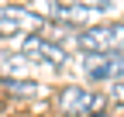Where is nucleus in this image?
Segmentation results:
<instances>
[{
  "label": "nucleus",
  "mask_w": 124,
  "mask_h": 117,
  "mask_svg": "<svg viewBox=\"0 0 124 117\" xmlns=\"http://www.w3.org/2000/svg\"><path fill=\"white\" fill-rule=\"evenodd\" d=\"M45 28V17L28 4H0V38H24L38 35Z\"/></svg>",
  "instance_id": "20e7f679"
},
{
  "label": "nucleus",
  "mask_w": 124,
  "mask_h": 117,
  "mask_svg": "<svg viewBox=\"0 0 124 117\" xmlns=\"http://www.w3.org/2000/svg\"><path fill=\"white\" fill-rule=\"evenodd\" d=\"M52 103L59 117H107V110H110L103 93L90 90V86H59L52 93Z\"/></svg>",
  "instance_id": "7ed1b4c3"
},
{
  "label": "nucleus",
  "mask_w": 124,
  "mask_h": 117,
  "mask_svg": "<svg viewBox=\"0 0 124 117\" xmlns=\"http://www.w3.org/2000/svg\"><path fill=\"white\" fill-rule=\"evenodd\" d=\"M79 72L86 83L124 79V55H79Z\"/></svg>",
  "instance_id": "39448f33"
},
{
  "label": "nucleus",
  "mask_w": 124,
  "mask_h": 117,
  "mask_svg": "<svg viewBox=\"0 0 124 117\" xmlns=\"http://www.w3.org/2000/svg\"><path fill=\"white\" fill-rule=\"evenodd\" d=\"M17 52H21L24 62L35 69V76L38 72H66V66H69V48L62 45V41L41 35V31L17 38Z\"/></svg>",
  "instance_id": "f257e3e1"
},
{
  "label": "nucleus",
  "mask_w": 124,
  "mask_h": 117,
  "mask_svg": "<svg viewBox=\"0 0 124 117\" xmlns=\"http://www.w3.org/2000/svg\"><path fill=\"white\" fill-rule=\"evenodd\" d=\"M72 48L79 55H124V21H100L72 31Z\"/></svg>",
  "instance_id": "f03ea898"
},
{
  "label": "nucleus",
  "mask_w": 124,
  "mask_h": 117,
  "mask_svg": "<svg viewBox=\"0 0 124 117\" xmlns=\"http://www.w3.org/2000/svg\"><path fill=\"white\" fill-rule=\"evenodd\" d=\"M103 100L107 103H124V79H117V83H107V90H103Z\"/></svg>",
  "instance_id": "423d86ee"
}]
</instances>
